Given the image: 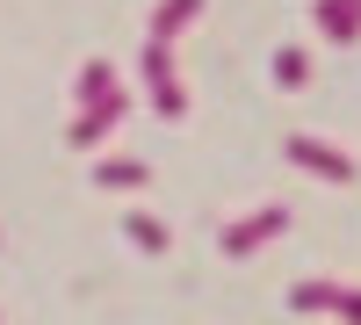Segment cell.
<instances>
[{
  "label": "cell",
  "mask_w": 361,
  "mask_h": 325,
  "mask_svg": "<svg viewBox=\"0 0 361 325\" xmlns=\"http://www.w3.org/2000/svg\"><path fill=\"white\" fill-rule=\"evenodd\" d=\"M282 152L304 166V173H318V181H340V188L354 181V159H347V152H333V145H325V137H311V130H296Z\"/></svg>",
  "instance_id": "cell-1"
},
{
  "label": "cell",
  "mask_w": 361,
  "mask_h": 325,
  "mask_svg": "<svg viewBox=\"0 0 361 325\" xmlns=\"http://www.w3.org/2000/svg\"><path fill=\"white\" fill-rule=\"evenodd\" d=\"M289 231V210L282 202H267V210H253V217H238V224H224V253H238L246 260L253 246H267V239H282Z\"/></svg>",
  "instance_id": "cell-2"
},
{
  "label": "cell",
  "mask_w": 361,
  "mask_h": 325,
  "mask_svg": "<svg viewBox=\"0 0 361 325\" xmlns=\"http://www.w3.org/2000/svg\"><path fill=\"white\" fill-rule=\"evenodd\" d=\"M145 94H152L159 116H180V109H188V94H180V80H173V51H166V44H145Z\"/></svg>",
  "instance_id": "cell-3"
},
{
  "label": "cell",
  "mask_w": 361,
  "mask_h": 325,
  "mask_svg": "<svg viewBox=\"0 0 361 325\" xmlns=\"http://www.w3.org/2000/svg\"><path fill=\"white\" fill-rule=\"evenodd\" d=\"M123 109H130V94H123V87H116V94H109L102 109H80V116H73V130H66V137H73V152H87V145H102V137H109L116 123H123Z\"/></svg>",
  "instance_id": "cell-4"
},
{
  "label": "cell",
  "mask_w": 361,
  "mask_h": 325,
  "mask_svg": "<svg viewBox=\"0 0 361 325\" xmlns=\"http://www.w3.org/2000/svg\"><path fill=\"white\" fill-rule=\"evenodd\" d=\"M311 22H318L333 44H354V37H361V0H318Z\"/></svg>",
  "instance_id": "cell-5"
},
{
  "label": "cell",
  "mask_w": 361,
  "mask_h": 325,
  "mask_svg": "<svg viewBox=\"0 0 361 325\" xmlns=\"http://www.w3.org/2000/svg\"><path fill=\"white\" fill-rule=\"evenodd\" d=\"M195 15H202V0H159V15H152V44H173Z\"/></svg>",
  "instance_id": "cell-6"
},
{
  "label": "cell",
  "mask_w": 361,
  "mask_h": 325,
  "mask_svg": "<svg viewBox=\"0 0 361 325\" xmlns=\"http://www.w3.org/2000/svg\"><path fill=\"white\" fill-rule=\"evenodd\" d=\"M116 94V66L109 58H87V73H80V109H102Z\"/></svg>",
  "instance_id": "cell-7"
},
{
  "label": "cell",
  "mask_w": 361,
  "mask_h": 325,
  "mask_svg": "<svg viewBox=\"0 0 361 325\" xmlns=\"http://www.w3.org/2000/svg\"><path fill=\"white\" fill-rule=\"evenodd\" d=\"M94 181H102V188H145V181H152V166H145V159H102Z\"/></svg>",
  "instance_id": "cell-8"
},
{
  "label": "cell",
  "mask_w": 361,
  "mask_h": 325,
  "mask_svg": "<svg viewBox=\"0 0 361 325\" xmlns=\"http://www.w3.org/2000/svg\"><path fill=\"white\" fill-rule=\"evenodd\" d=\"M289 304L304 311V318H311V311H333V304H340V282H296V289H289Z\"/></svg>",
  "instance_id": "cell-9"
},
{
  "label": "cell",
  "mask_w": 361,
  "mask_h": 325,
  "mask_svg": "<svg viewBox=\"0 0 361 325\" xmlns=\"http://www.w3.org/2000/svg\"><path fill=\"white\" fill-rule=\"evenodd\" d=\"M123 231H130V239H137L145 253H166V224H159V217H145V210H130V217H123Z\"/></svg>",
  "instance_id": "cell-10"
},
{
  "label": "cell",
  "mask_w": 361,
  "mask_h": 325,
  "mask_svg": "<svg viewBox=\"0 0 361 325\" xmlns=\"http://www.w3.org/2000/svg\"><path fill=\"white\" fill-rule=\"evenodd\" d=\"M304 73H311V58L296 51V44H282L275 51V87H304Z\"/></svg>",
  "instance_id": "cell-11"
},
{
  "label": "cell",
  "mask_w": 361,
  "mask_h": 325,
  "mask_svg": "<svg viewBox=\"0 0 361 325\" xmlns=\"http://www.w3.org/2000/svg\"><path fill=\"white\" fill-rule=\"evenodd\" d=\"M333 311H340V325H361V289H340Z\"/></svg>",
  "instance_id": "cell-12"
}]
</instances>
